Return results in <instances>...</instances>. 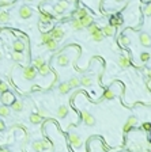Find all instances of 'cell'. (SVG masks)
I'll list each match as a JSON object with an SVG mask.
<instances>
[{"mask_svg": "<svg viewBox=\"0 0 151 152\" xmlns=\"http://www.w3.org/2000/svg\"><path fill=\"white\" fill-rule=\"evenodd\" d=\"M143 12H144V15H146V16H151V4L147 5L146 8H144V11H143Z\"/></svg>", "mask_w": 151, "mask_h": 152, "instance_id": "f35d334b", "label": "cell"}, {"mask_svg": "<svg viewBox=\"0 0 151 152\" xmlns=\"http://www.w3.org/2000/svg\"><path fill=\"white\" fill-rule=\"evenodd\" d=\"M146 73H147V76L151 79V69H146Z\"/></svg>", "mask_w": 151, "mask_h": 152, "instance_id": "bcb514c9", "label": "cell"}, {"mask_svg": "<svg viewBox=\"0 0 151 152\" xmlns=\"http://www.w3.org/2000/svg\"><path fill=\"white\" fill-rule=\"evenodd\" d=\"M10 3H11L10 0H1V1H0V5H7V4H10Z\"/></svg>", "mask_w": 151, "mask_h": 152, "instance_id": "ee69618b", "label": "cell"}, {"mask_svg": "<svg viewBox=\"0 0 151 152\" xmlns=\"http://www.w3.org/2000/svg\"><path fill=\"white\" fill-rule=\"evenodd\" d=\"M103 98H105V99L114 98V92H113L112 90H106V91H105V94H103Z\"/></svg>", "mask_w": 151, "mask_h": 152, "instance_id": "d590c367", "label": "cell"}, {"mask_svg": "<svg viewBox=\"0 0 151 152\" xmlns=\"http://www.w3.org/2000/svg\"><path fill=\"white\" fill-rule=\"evenodd\" d=\"M119 44L124 45V46H128V45L131 44V41H129V38L127 36H121L120 38H119Z\"/></svg>", "mask_w": 151, "mask_h": 152, "instance_id": "484cf974", "label": "cell"}, {"mask_svg": "<svg viewBox=\"0 0 151 152\" xmlns=\"http://www.w3.org/2000/svg\"><path fill=\"white\" fill-rule=\"evenodd\" d=\"M68 84H70V87H79V84H80V81H79V79L78 77H71L70 80H68Z\"/></svg>", "mask_w": 151, "mask_h": 152, "instance_id": "d4e9b609", "label": "cell"}, {"mask_svg": "<svg viewBox=\"0 0 151 152\" xmlns=\"http://www.w3.org/2000/svg\"><path fill=\"white\" fill-rule=\"evenodd\" d=\"M68 1H74V0H68Z\"/></svg>", "mask_w": 151, "mask_h": 152, "instance_id": "681fc988", "label": "cell"}, {"mask_svg": "<svg viewBox=\"0 0 151 152\" xmlns=\"http://www.w3.org/2000/svg\"><path fill=\"white\" fill-rule=\"evenodd\" d=\"M53 10H54V12H56V14H61V12H64V8H61V7H60L59 4L54 5Z\"/></svg>", "mask_w": 151, "mask_h": 152, "instance_id": "60d3db41", "label": "cell"}, {"mask_svg": "<svg viewBox=\"0 0 151 152\" xmlns=\"http://www.w3.org/2000/svg\"><path fill=\"white\" fill-rule=\"evenodd\" d=\"M117 1H121V0H117Z\"/></svg>", "mask_w": 151, "mask_h": 152, "instance_id": "f907efd6", "label": "cell"}, {"mask_svg": "<svg viewBox=\"0 0 151 152\" xmlns=\"http://www.w3.org/2000/svg\"><path fill=\"white\" fill-rule=\"evenodd\" d=\"M79 21H80V23H82V26H83V27H89L90 25L93 23V18L90 16L89 14H87L86 16H83V18H80Z\"/></svg>", "mask_w": 151, "mask_h": 152, "instance_id": "7c38bea8", "label": "cell"}, {"mask_svg": "<svg viewBox=\"0 0 151 152\" xmlns=\"http://www.w3.org/2000/svg\"><path fill=\"white\" fill-rule=\"evenodd\" d=\"M0 81H1V79H0Z\"/></svg>", "mask_w": 151, "mask_h": 152, "instance_id": "f5cc1de1", "label": "cell"}, {"mask_svg": "<svg viewBox=\"0 0 151 152\" xmlns=\"http://www.w3.org/2000/svg\"><path fill=\"white\" fill-rule=\"evenodd\" d=\"M0 152H10L7 148H0Z\"/></svg>", "mask_w": 151, "mask_h": 152, "instance_id": "7dc6e473", "label": "cell"}, {"mask_svg": "<svg viewBox=\"0 0 151 152\" xmlns=\"http://www.w3.org/2000/svg\"><path fill=\"white\" fill-rule=\"evenodd\" d=\"M46 45V49L48 50H50V52H53V50H56V48H57V42L56 41H49L48 44H45Z\"/></svg>", "mask_w": 151, "mask_h": 152, "instance_id": "603a6c76", "label": "cell"}, {"mask_svg": "<svg viewBox=\"0 0 151 152\" xmlns=\"http://www.w3.org/2000/svg\"><path fill=\"white\" fill-rule=\"evenodd\" d=\"M143 128H144V129H151V124H144Z\"/></svg>", "mask_w": 151, "mask_h": 152, "instance_id": "f6af8a7d", "label": "cell"}, {"mask_svg": "<svg viewBox=\"0 0 151 152\" xmlns=\"http://www.w3.org/2000/svg\"><path fill=\"white\" fill-rule=\"evenodd\" d=\"M59 5H60L61 8L66 10L67 7H68V1H67V0H60V1H59Z\"/></svg>", "mask_w": 151, "mask_h": 152, "instance_id": "ab89813d", "label": "cell"}, {"mask_svg": "<svg viewBox=\"0 0 151 152\" xmlns=\"http://www.w3.org/2000/svg\"><path fill=\"white\" fill-rule=\"evenodd\" d=\"M12 60H14V61H22V60H23V56L19 53V52H14Z\"/></svg>", "mask_w": 151, "mask_h": 152, "instance_id": "e575fe53", "label": "cell"}, {"mask_svg": "<svg viewBox=\"0 0 151 152\" xmlns=\"http://www.w3.org/2000/svg\"><path fill=\"white\" fill-rule=\"evenodd\" d=\"M30 122L31 124H41L42 122V117L36 114V113H33V114H30Z\"/></svg>", "mask_w": 151, "mask_h": 152, "instance_id": "2e32d148", "label": "cell"}, {"mask_svg": "<svg viewBox=\"0 0 151 152\" xmlns=\"http://www.w3.org/2000/svg\"><path fill=\"white\" fill-rule=\"evenodd\" d=\"M0 101H1V103H3V106H10V105H12L17 99H15V95L11 94L10 91H7V92H3V94H1Z\"/></svg>", "mask_w": 151, "mask_h": 152, "instance_id": "6da1fadb", "label": "cell"}, {"mask_svg": "<svg viewBox=\"0 0 151 152\" xmlns=\"http://www.w3.org/2000/svg\"><path fill=\"white\" fill-rule=\"evenodd\" d=\"M12 46H14V52H19V53H22V50L25 49V44L22 41H15Z\"/></svg>", "mask_w": 151, "mask_h": 152, "instance_id": "5bb4252c", "label": "cell"}, {"mask_svg": "<svg viewBox=\"0 0 151 152\" xmlns=\"http://www.w3.org/2000/svg\"><path fill=\"white\" fill-rule=\"evenodd\" d=\"M76 19H80V18H83V16H86V15H87V12H86V10H78V11H76Z\"/></svg>", "mask_w": 151, "mask_h": 152, "instance_id": "d6a6232c", "label": "cell"}, {"mask_svg": "<svg viewBox=\"0 0 151 152\" xmlns=\"http://www.w3.org/2000/svg\"><path fill=\"white\" fill-rule=\"evenodd\" d=\"M19 15H21V18L27 19V18H30L31 15H33V11H31L30 7L23 5V7H21V10H19Z\"/></svg>", "mask_w": 151, "mask_h": 152, "instance_id": "ba28073f", "label": "cell"}, {"mask_svg": "<svg viewBox=\"0 0 151 152\" xmlns=\"http://www.w3.org/2000/svg\"><path fill=\"white\" fill-rule=\"evenodd\" d=\"M56 63H57V65H60V67H67L68 63H70V58H68V56H66V54H60V56L56 58Z\"/></svg>", "mask_w": 151, "mask_h": 152, "instance_id": "9c48e42d", "label": "cell"}, {"mask_svg": "<svg viewBox=\"0 0 151 152\" xmlns=\"http://www.w3.org/2000/svg\"><path fill=\"white\" fill-rule=\"evenodd\" d=\"M33 149L36 152H42L44 149H42V141L41 140H37V141H34L33 143Z\"/></svg>", "mask_w": 151, "mask_h": 152, "instance_id": "d6986e66", "label": "cell"}, {"mask_svg": "<svg viewBox=\"0 0 151 152\" xmlns=\"http://www.w3.org/2000/svg\"><path fill=\"white\" fill-rule=\"evenodd\" d=\"M80 84L85 86V87H90L91 86V83H93V80H91V77L90 76H82V79H80Z\"/></svg>", "mask_w": 151, "mask_h": 152, "instance_id": "9a60e30c", "label": "cell"}, {"mask_svg": "<svg viewBox=\"0 0 151 152\" xmlns=\"http://www.w3.org/2000/svg\"><path fill=\"white\" fill-rule=\"evenodd\" d=\"M87 29H89V33L90 34H91V36H93V34H95V33L97 31H99V27L97 26V25H95V23H91V25H90L89 27H87Z\"/></svg>", "mask_w": 151, "mask_h": 152, "instance_id": "4316f807", "label": "cell"}, {"mask_svg": "<svg viewBox=\"0 0 151 152\" xmlns=\"http://www.w3.org/2000/svg\"><path fill=\"white\" fill-rule=\"evenodd\" d=\"M71 90L70 84H68V81H64L59 86V91H60V94H68V91Z\"/></svg>", "mask_w": 151, "mask_h": 152, "instance_id": "4fadbf2b", "label": "cell"}, {"mask_svg": "<svg viewBox=\"0 0 151 152\" xmlns=\"http://www.w3.org/2000/svg\"><path fill=\"white\" fill-rule=\"evenodd\" d=\"M139 40H140V44L146 48H150L151 46V37L147 34V33H140L139 36Z\"/></svg>", "mask_w": 151, "mask_h": 152, "instance_id": "52a82bcc", "label": "cell"}, {"mask_svg": "<svg viewBox=\"0 0 151 152\" xmlns=\"http://www.w3.org/2000/svg\"><path fill=\"white\" fill-rule=\"evenodd\" d=\"M101 31H102L103 37H112L113 34H114V27H112L110 25H108V26L103 27Z\"/></svg>", "mask_w": 151, "mask_h": 152, "instance_id": "8fae6325", "label": "cell"}, {"mask_svg": "<svg viewBox=\"0 0 151 152\" xmlns=\"http://www.w3.org/2000/svg\"><path fill=\"white\" fill-rule=\"evenodd\" d=\"M36 90H38V87H37V86H33V87H31V91H36Z\"/></svg>", "mask_w": 151, "mask_h": 152, "instance_id": "c3c4849f", "label": "cell"}, {"mask_svg": "<svg viewBox=\"0 0 151 152\" xmlns=\"http://www.w3.org/2000/svg\"><path fill=\"white\" fill-rule=\"evenodd\" d=\"M38 72H40L42 76H45V75H48L49 72H50V68H49V65L44 64V65H41V67L38 68Z\"/></svg>", "mask_w": 151, "mask_h": 152, "instance_id": "7402d4cb", "label": "cell"}, {"mask_svg": "<svg viewBox=\"0 0 151 152\" xmlns=\"http://www.w3.org/2000/svg\"><path fill=\"white\" fill-rule=\"evenodd\" d=\"M45 64V61H44V58L42 57H37V58H34V68H38L41 67V65H44Z\"/></svg>", "mask_w": 151, "mask_h": 152, "instance_id": "f546056e", "label": "cell"}, {"mask_svg": "<svg viewBox=\"0 0 151 152\" xmlns=\"http://www.w3.org/2000/svg\"><path fill=\"white\" fill-rule=\"evenodd\" d=\"M121 23H123V21H121L120 18H112V19H110V26H112V27L120 26Z\"/></svg>", "mask_w": 151, "mask_h": 152, "instance_id": "4dcf8cb0", "label": "cell"}, {"mask_svg": "<svg viewBox=\"0 0 151 152\" xmlns=\"http://www.w3.org/2000/svg\"><path fill=\"white\" fill-rule=\"evenodd\" d=\"M29 1H30V0H29Z\"/></svg>", "mask_w": 151, "mask_h": 152, "instance_id": "db71d44e", "label": "cell"}, {"mask_svg": "<svg viewBox=\"0 0 151 152\" xmlns=\"http://www.w3.org/2000/svg\"><path fill=\"white\" fill-rule=\"evenodd\" d=\"M10 116V109L7 106H0V117H8Z\"/></svg>", "mask_w": 151, "mask_h": 152, "instance_id": "f1b7e54d", "label": "cell"}, {"mask_svg": "<svg viewBox=\"0 0 151 152\" xmlns=\"http://www.w3.org/2000/svg\"><path fill=\"white\" fill-rule=\"evenodd\" d=\"M71 25H72V27H74L75 30H78V31L83 29V26H82V23H80V21H79V19H74V21L71 22Z\"/></svg>", "mask_w": 151, "mask_h": 152, "instance_id": "cb8c5ba5", "label": "cell"}, {"mask_svg": "<svg viewBox=\"0 0 151 152\" xmlns=\"http://www.w3.org/2000/svg\"><path fill=\"white\" fill-rule=\"evenodd\" d=\"M68 141H70V144H71L72 147L78 148L80 145V136L78 133H70V136H68Z\"/></svg>", "mask_w": 151, "mask_h": 152, "instance_id": "5b68a950", "label": "cell"}, {"mask_svg": "<svg viewBox=\"0 0 151 152\" xmlns=\"http://www.w3.org/2000/svg\"><path fill=\"white\" fill-rule=\"evenodd\" d=\"M6 129V124L3 120H0V130H4Z\"/></svg>", "mask_w": 151, "mask_h": 152, "instance_id": "7bdbcfd3", "label": "cell"}, {"mask_svg": "<svg viewBox=\"0 0 151 152\" xmlns=\"http://www.w3.org/2000/svg\"><path fill=\"white\" fill-rule=\"evenodd\" d=\"M82 120H83V122H85L87 126H93L94 124H95V118H94L89 112H86V110L82 112Z\"/></svg>", "mask_w": 151, "mask_h": 152, "instance_id": "277c9868", "label": "cell"}, {"mask_svg": "<svg viewBox=\"0 0 151 152\" xmlns=\"http://www.w3.org/2000/svg\"><path fill=\"white\" fill-rule=\"evenodd\" d=\"M50 19H52V15H50V14H48V12H42L40 15V21L42 23H48Z\"/></svg>", "mask_w": 151, "mask_h": 152, "instance_id": "ac0fdd59", "label": "cell"}, {"mask_svg": "<svg viewBox=\"0 0 151 152\" xmlns=\"http://www.w3.org/2000/svg\"><path fill=\"white\" fill-rule=\"evenodd\" d=\"M7 91H8V84L6 81H0V92L3 94V92H7Z\"/></svg>", "mask_w": 151, "mask_h": 152, "instance_id": "836d02e7", "label": "cell"}, {"mask_svg": "<svg viewBox=\"0 0 151 152\" xmlns=\"http://www.w3.org/2000/svg\"><path fill=\"white\" fill-rule=\"evenodd\" d=\"M41 141H42V149H49V148L52 147V145H50V143H49V141H46V140H41Z\"/></svg>", "mask_w": 151, "mask_h": 152, "instance_id": "74e56055", "label": "cell"}, {"mask_svg": "<svg viewBox=\"0 0 151 152\" xmlns=\"http://www.w3.org/2000/svg\"><path fill=\"white\" fill-rule=\"evenodd\" d=\"M119 67L120 68H128L129 67L128 56H120V57H119Z\"/></svg>", "mask_w": 151, "mask_h": 152, "instance_id": "30bf717a", "label": "cell"}, {"mask_svg": "<svg viewBox=\"0 0 151 152\" xmlns=\"http://www.w3.org/2000/svg\"><path fill=\"white\" fill-rule=\"evenodd\" d=\"M8 21H10L8 12H6V11H1V12H0V22H8Z\"/></svg>", "mask_w": 151, "mask_h": 152, "instance_id": "1f68e13d", "label": "cell"}, {"mask_svg": "<svg viewBox=\"0 0 151 152\" xmlns=\"http://www.w3.org/2000/svg\"><path fill=\"white\" fill-rule=\"evenodd\" d=\"M135 125H138V118L135 116H131L128 120H127V122L124 124V126H123V130H124V132H129Z\"/></svg>", "mask_w": 151, "mask_h": 152, "instance_id": "3957f363", "label": "cell"}, {"mask_svg": "<svg viewBox=\"0 0 151 152\" xmlns=\"http://www.w3.org/2000/svg\"><path fill=\"white\" fill-rule=\"evenodd\" d=\"M147 1H151V0H147Z\"/></svg>", "mask_w": 151, "mask_h": 152, "instance_id": "816d5d0a", "label": "cell"}, {"mask_svg": "<svg viewBox=\"0 0 151 152\" xmlns=\"http://www.w3.org/2000/svg\"><path fill=\"white\" fill-rule=\"evenodd\" d=\"M150 57H151V54L150 53H146V52H143V53L140 54V60H142L143 63H147V61L150 60Z\"/></svg>", "mask_w": 151, "mask_h": 152, "instance_id": "8d00e7d4", "label": "cell"}, {"mask_svg": "<svg viewBox=\"0 0 151 152\" xmlns=\"http://www.w3.org/2000/svg\"><path fill=\"white\" fill-rule=\"evenodd\" d=\"M11 106H12L14 112H21V110L23 109V103L21 102V101H15V102H14Z\"/></svg>", "mask_w": 151, "mask_h": 152, "instance_id": "44dd1931", "label": "cell"}, {"mask_svg": "<svg viewBox=\"0 0 151 152\" xmlns=\"http://www.w3.org/2000/svg\"><path fill=\"white\" fill-rule=\"evenodd\" d=\"M50 36H52V40L53 41H60L63 38V36H64V30H63L61 27H56V29H53V31L50 33Z\"/></svg>", "mask_w": 151, "mask_h": 152, "instance_id": "8992f818", "label": "cell"}, {"mask_svg": "<svg viewBox=\"0 0 151 152\" xmlns=\"http://www.w3.org/2000/svg\"><path fill=\"white\" fill-rule=\"evenodd\" d=\"M93 40L95 41V42H101V41L103 40V34H102V31L99 30V31H97L95 34H93Z\"/></svg>", "mask_w": 151, "mask_h": 152, "instance_id": "83f0119b", "label": "cell"}, {"mask_svg": "<svg viewBox=\"0 0 151 152\" xmlns=\"http://www.w3.org/2000/svg\"><path fill=\"white\" fill-rule=\"evenodd\" d=\"M36 68L34 67H26L23 69V77L26 79V80H33V79H36Z\"/></svg>", "mask_w": 151, "mask_h": 152, "instance_id": "7a4b0ae2", "label": "cell"}, {"mask_svg": "<svg viewBox=\"0 0 151 152\" xmlns=\"http://www.w3.org/2000/svg\"><path fill=\"white\" fill-rule=\"evenodd\" d=\"M38 116H41V117H46V116H48V112H46V110H44V109H41L40 113H38Z\"/></svg>", "mask_w": 151, "mask_h": 152, "instance_id": "b9f144b4", "label": "cell"}, {"mask_svg": "<svg viewBox=\"0 0 151 152\" xmlns=\"http://www.w3.org/2000/svg\"><path fill=\"white\" fill-rule=\"evenodd\" d=\"M67 114H68V107H67V106H60V107L57 109V117L64 118Z\"/></svg>", "mask_w": 151, "mask_h": 152, "instance_id": "e0dca14e", "label": "cell"}, {"mask_svg": "<svg viewBox=\"0 0 151 152\" xmlns=\"http://www.w3.org/2000/svg\"><path fill=\"white\" fill-rule=\"evenodd\" d=\"M49 41H52L50 33H42V34H41V42H42V44H48Z\"/></svg>", "mask_w": 151, "mask_h": 152, "instance_id": "ffe728a7", "label": "cell"}]
</instances>
